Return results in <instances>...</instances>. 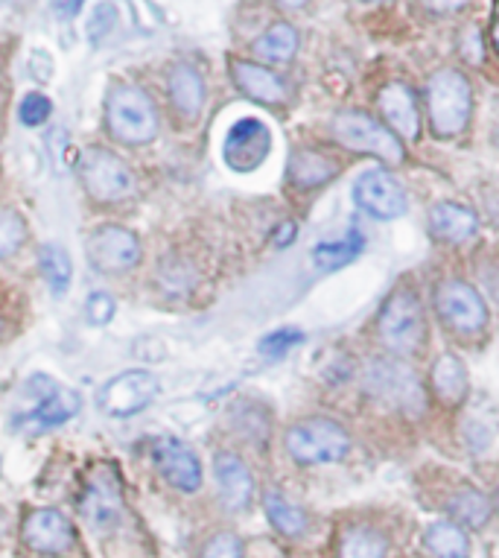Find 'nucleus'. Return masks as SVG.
I'll return each instance as SVG.
<instances>
[{
	"instance_id": "obj_28",
	"label": "nucleus",
	"mask_w": 499,
	"mask_h": 558,
	"mask_svg": "<svg viewBox=\"0 0 499 558\" xmlns=\"http://www.w3.org/2000/svg\"><path fill=\"white\" fill-rule=\"evenodd\" d=\"M450 514L464 526H485L490 518V504L488 497L473 492V488H462L459 495L450 497Z\"/></svg>"
},
{
	"instance_id": "obj_19",
	"label": "nucleus",
	"mask_w": 499,
	"mask_h": 558,
	"mask_svg": "<svg viewBox=\"0 0 499 558\" xmlns=\"http://www.w3.org/2000/svg\"><path fill=\"white\" fill-rule=\"evenodd\" d=\"M217 483L222 492V500L231 509H243L252 500V474L243 465V459L234 453H219L217 457Z\"/></svg>"
},
{
	"instance_id": "obj_7",
	"label": "nucleus",
	"mask_w": 499,
	"mask_h": 558,
	"mask_svg": "<svg viewBox=\"0 0 499 558\" xmlns=\"http://www.w3.org/2000/svg\"><path fill=\"white\" fill-rule=\"evenodd\" d=\"M333 135L342 147L354 153H372L382 158L386 165H400L403 161V144L391 135L389 129L380 126L363 111H345L333 120Z\"/></svg>"
},
{
	"instance_id": "obj_5",
	"label": "nucleus",
	"mask_w": 499,
	"mask_h": 558,
	"mask_svg": "<svg viewBox=\"0 0 499 558\" xmlns=\"http://www.w3.org/2000/svg\"><path fill=\"white\" fill-rule=\"evenodd\" d=\"M365 389L380 403L409 412V415L424 410V389L418 384V375L400 360H374L365 372Z\"/></svg>"
},
{
	"instance_id": "obj_20",
	"label": "nucleus",
	"mask_w": 499,
	"mask_h": 558,
	"mask_svg": "<svg viewBox=\"0 0 499 558\" xmlns=\"http://www.w3.org/2000/svg\"><path fill=\"white\" fill-rule=\"evenodd\" d=\"M476 226H479L476 214L471 208H464V205H453V202H441L429 214V229L436 231L441 240H450V243H462V240L473 238Z\"/></svg>"
},
{
	"instance_id": "obj_33",
	"label": "nucleus",
	"mask_w": 499,
	"mask_h": 558,
	"mask_svg": "<svg viewBox=\"0 0 499 558\" xmlns=\"http://www.w3.org/2000/svg\"><path fill=\"white\" fill-rule=\"evenodd\" d=\"M299 342H304V333L299 328H281V330H272L269 337H264L260 342V354L264 357H283L290 348H295Z\"/></svg>"
},
{
	"instance_id": "obj_4",
	"label": "nucleus",
	"mask_w": 499,
	"mask_h": 558,
	"mask_svg": "<svg viewBox=\"0 0 499 558\" xmlns=\"http://www.w3.org/2000/svg\"><path fill=\"white\" fill-rule=\"evenodd\" d=\"M348 448H351L348 433L330 418H307L287 433V450L301 465L339 462L348 453Z\"/></svg>"
},
{
	"instance_id": "obj_17",
	"label": "nucleus",
	"mask_w": 499,
	"mask_h": 558,
	"mask_svg": "<svg viewBox=\"0 0 499 558\" xmlns=\"http://www.w3.org/2000/svg\"><path fill=\"white\" fill-rule=\"evenodd\" d=\"M380 111L386 114V120L391 123V129L398 132L400 137H418L421 132V114L418 102H415V94L412 88L403 83H389L380 92Z\"/></svg>"
},
{
	"instance_id": "obj_6",
	"label": "nucleus",
	"mask_w": 499,
	"mask_h": 558,
	"mask_svg": "<svg viewBox=\"0 0 499 558\" xmlns=\"http://www.w3.org/2000/svg\"><path fill=\"white\" fill-rule=\"evenodd\" d=\"M80 179L85 191L100 202H120L135 193V175L109 149H85L80 158Z\"/></svg>"
},
{
	"instance_id": "obj_43",
	"label": "nucleus",
	"mask_w": 499,
	"mask_h": 558,
	"mask_svg": "<svg viewBox=\"0 0 499 558\" xmlns=\"http://www.w3.org/2000/svg\"><path fill=\"white\" fill-rule=\"evenodd\" d=\"M494 45H497L499 50V12H497V24H494Z\"/></svg>"
},
{
	"instance_id": "obj_1",
	"label": "nucleus",
	"mask_w": 499,
	"mask_h": 558,
	"mask_svg": "<svg viewBox=\"0 0 499 558\" xmlns=\"http://www.w3.org/2000/svg\"><path fill=\"white\" fill-rule=\"evenodd\" d=\"M76 412H80V395L56 384L53 377L33 375L21 389V410L15 412L12 427L19 433L36 436V433L62 427Z\"/></svg>"
},
{
	"instance_id": "obj_14",
	"label": "nucleus",
	"mask_w": 499,
	"mask_h": 558,
	"mask_svg": "<svg viewBox=\"0 0 499 558\" xmlns=\"http://www.w3.org/2000/svg\"><path fill=\"white\" fill-rule=\"evenodd\" d=\"M141 243L132 231L120 226H102L88 238V260L102 272H123L137 264Z\"/></svg>"
},
{
	"instance_id": "obj_22",
	"label": "nucleus",
	"mask_w": 499,
	"mask_h": 558,
	"mask_svg": "<svg viewBox=\"0 0 499 558\" xmlns=\"http://www.w3.org/2000/svg\"><path fill=\"white\" fill-rule=\"evenodd\" d=\"M433 386H436V395L445 403L464 401V395H467V368H464L462 360L453 357V354L438 357V363L433 366Z\"/></svg>"
},
{
	"instance_id": "obj_35",
	"label": "nucleus",
	"mask_w": 499,
	"mask_h": 558,
	"mask_svg": "<svg viewBox=\"0 0 499 558\" xmlns=\"http://www.w3.org/2000/svg\"><path fill=\"white\" fill-rule=\"evenodd\" d=\"M85 313H88V322L92 325H109L114 319V313H118V304L111 299L109 293H92L88 295V304H85Z\"/></svg>"
},
{
	"instance_id": "obj_39",
	"label": "nucleus",
	"mask_w": 499,
	"mask_h": 558,
	"mask_svg": "<svg viewBox=\"0 0 499 558\" xmlns=\"http://www.w3.org/2000/svg\"><path fill=\"white\" fill-rule=\"evenodd\" d=\"M421 3H424L429 12H441V15H445V12L462 10L467 0H421Z\"/></svg>"
},
{
	"instance_id": "obj_36",
	"label": "nucleus",
	"mask_w": 499,
	"mask_h": 558,
	"mask_svg": "<svg viewBox=\"0 0 499 558\" xmlns=\"http://www.w3.org/2000/svg\"><path fill=\"white\" fill-rule=\"evenodd\" d=\"M205 558H243V547H240V541L234 535L226 532V535H217L205 547Z\"/></svg>"
},
{
	"instance_id": "obj_8",
	"label": "nucleus",
	"mask_w": 499,
	"mask_h": 558,
	"mask_svg": "<svg viewBox=\"0 0 499 558\" xmlns=\"http://www.w3.org/2000/svg\"><path fill=\"white\" fill-rule=\"evenodd\" d=\"M380 337L391 351H415L424 339V313L418 295L400 287L389 295L380 313Z\"/></svg>"
},
{
	"instance_id": "obj_12",
	"label": "nucleus",
	"mask_w": 499,
	"mask_h": 558,
	"mask_svg": "<svg viewBox=\"0 0 499 558\" xmlns=\"http://www.w3.org/2000/svg\"><path fill=\"white\" fill-rule=\"evenodd\" d=\"M161 392V384L158 377L149 375V372H126V375L114 377L100 395V407L114 418H129V415H137L141 410H146L149 403L158 398Z\"/></svg>"
},
{
	"instance_id": "obj_26",
	"label": "nucleus",
	"mask_w": 499,
	"mask_h": 558,
	"mask_svg": "<svg viewBox=\"0 0 499 558\" xmlns=\"http://www.w3.org/2000/svg\"><path fill=\"white\" fill-rule=\"evenodd\" d=\"M427 547L438 558H467L471 556V541L459 523H433L427 530Z\"/></svg>"
},
{
	"instance_id": "obj_29",
	"label": "nucleus",
	"mask_w": 499,
	"mask_h": 558,
	"mask_svg": "<svg viewBox=\"0 0 499 558\" xmlns=\"http://www.w3.org/2000/svg\"><path fill=\"white\" fill-rule=\"evenodd\" d=\"M264 504L275 530L283 532V535H301V532H304L307 518H304V512H301L299 506H292L287 497H281L278 492H269Z\"/></svg>"
},
{
	"instance_id": "obj_18",
	"label": "nucleus",
	"mask_w": 499,
	"mask_h": 558,
	"mask_svg": "<svg viewBox=\"0 0 499 558\" xmlns=\"http://www.w3.org/2000/svg\"><path fill=\"white\" fill-rule=\"evenodd\" d=\"M231 76H234L236 88L257 102L275 106V102H283V97H287V88H283L281 80L269 68H260L255 62H231Z\"/></svg>"
},
{
	"instance_id": "obj_11",
	"label": "nucleus",
	"mask_w": 499,
	"mask_h": 558,
	"mask_svg": "<svg viewBox=\"0 0 499 558\" xmlns=\"http://www.w3.org/2000/svg\"><path fill=\"white\" fill-rule=\"evenodd\" d=\"M354 199L365 214L377 220H394L406 214V191L389 170H368L356 179Z\"/></svg>"
},
{
	"instance_id": "obj_42",
	"label": "nucleus",
	"mask_w": 499,
	"mask_h": 558,
	"mask_svg": "<svg viewBox=\"0 0 499 558\" xmlns=\"http://www.w3.org/2000/svg\"><path fill=\"white\" fill-rule=\"evenodd\" d=\"M278 3H281L283 10H301V7H304L307 0H278Z\"/></svg>"
},
{
	"instance_id": "obj_40",
	"label": "nucleus",
	"mask_w": 499,
	"mask_h": 558,
	"mask_svg": "<svg viewBox=\"0 0 499 558\" xmlns=\"http://www.w3.org/2000/svg\"><path fill=\"white\" fill-rule=\"evenodd\" d=\"M50 3H53V10L59 12L62 19H73V15L82 10L85 0H50Z\"/></svg>"
},
{
	"instance_id": "obj_34",
	"label": "nucleus",
	"mask_w": 499,
	"mask_h": 558,
	"mask_svg": "<svg viewBox=\"0 0 499 558\" xmlns=\"http://www.w3.org/2000/svg\"><path fill=\"white\" fill-rule=\"evenodd\" d=\"M50 111H53V102L47 100L45 94H38V92L27 94V97H24L19 106L21 123H27V126H41V123H47Z\"/></svg>"
},
{
	"instance_id": "obj_23",
	"label": "nucleus",
	"mask_w": 499,
	"mask_h": 558,
	"mask_svg": "<svg viewBox=\"0 0 499 558\" xmlns=\"http://www.w3.org/2000/svg\"><path fill=\"white\" fill-rule=\"evenodd\" d=\"M337 173L339 167L313 149H299L290 161V179L299 187H318V184L330 182Z\"/></svg>"
},
{
	"instance_id": "obj_32",
	"label": "nucleus",
	"mask_w": 499,
	"mask_h": 558,
	"mask_svg": "<svg viewBox=\"0 0 499 558\" xmlns=\"http://www.w3.org/2000/svg\"><path fill=\"white\" fill-rule=\"evenodd\" d=\"M24 243V220L15 211H0V257L12 255Z\"/></svg>"
},
{
	"instance_id": "obj_38",
	"label": "nucleus",
	"mask_w": 499,
	"mask_h": 558,
	"mask_svg": "<svg viewBox=\"0 0 499 558\" xmlns=\"http://www.w3.org/2000/svg\"><path fill=\"white\" fill-rule=\"evenodd\" d=\"M462 53L467 56V62H482V36H479V29H467V33H464Z\"/></svg>"
},
{
	"instance_id": "obj_2",
	"label": "nucleus",
	"mask_w": 499,
	"mask_h": 558,
	"mask_svg": "<svg viewBox=\"0 0 499 558\" xmlns=\"http://www.w3.org/2000/svg\"><path fill=\"white\" fill-rule=\"evenodd\" d=\"M429 126L438 137H455L467 126L473 109V92L467 76L455 68L438 71L427 85Z\"/></svg>"
},
{
	"instance_id": "obj_15",
	"label": "nucleus",
	"mask_w": 499,
	"mask_h": 558,
	"mask_svg": "<svg viewBox=\"0 0 499 558\" xmlns=\"http://www.w3.org/2000/svg\"><path fill=\"white\" fill-rule=\"evenodd\" d=\"M153 457L158 471L170 485H175L179 492H196L202 485V468L199 459L182 439L163 436L153 445Z\"/></svg>"
},
{
	"instance_id": "obj_45",
	"label": "nucleus",
	"mask_w": 499,
	"mask_h": 558,
	"mask_svg": "<svg viewBox=\"0 0 499 558\" xmlns=\"http://www.w3.org/2000/svg\"><path fill=\"white\" fill-rule=\"evenodd\" d=\"M497 293H499V290H497Z\"/></svg>"
},
{
	"instance_id": "obj_31",
	"label": "nucleus",
	"mask_w": 499,
	"mask_h": 558,
	"mask_svg": "<svg viewBox=\"0 0 499 558\" xmlns=\"http://www.w3.org/2000/svg\"><path fill=\"white\" fill-rule=\"evenodd\" d=\"M120 24V7L114 0H102L97 3L92 12V21H88V38H92V45H102V41H109L114 33H118Z\"/></svg>"
},
{
	"instance_id": "obj_44",
	"label": "nucleus",
	"mask_w": 499,
	"mask_h": 558,
	"mask_svg": "<svg viewBox=\"0 0 499 558\" xmlns=\"http://www.w3.org/2000/svg\"><path fill=\"white\" fill-rule=\"evenodd\" d=\"M497 506H499V495H497Z\"/></svg>"
},
{
	"instance_id": "obj_21",
	"label": "nucleus",
	"mask_w": 499,
	"mask_h": 558,
	"mask_svg": "<svg viewBox=\"0 0 499 558\" xmlns=\"http://www.w3.org/2000/svg\"><path fill=\"white\" fill-rule=\"evenodd\" d=\"M170 97H173L175 109L187 120L199 114L202 102H205V83L193 64H175L170 71Z\"/></svg>"
},
{
	"instance_id": "obj_10",
	"label": "nucleus",
	"mask_w": 499,
	"mask_h": 558,
	"mask_svg": "<svg viewBox=\"0 0 499 558\" xmlns=\"http://www.w3.org/2000/svg\"><path fill=\"white\" fill-rule=\"evenodd\" d=\"M272 153V132L264 120L240 118L228 129L226 144H222V158L236 173H252L264 165Z\"/></svg>"
},
{
	"instance_id": "obj_41",
	"label": "nucleus",
	"mask_w": 499,
	"mask_h": 558,
	"mask_svg": "<svg viewBox=\"0 0 499 558\" xmlns=\"http://www.w3.org/2000/svg\"><path fill=\"white\" fill-rule=\"evenodd\" d=\"M290 240H295V222H283L281 229H278V234H275V243H278V246H287Z\"/></svg>"
},
{
	"instance_id": "obj_25",
	"label": "nucleus",
	"mask_w": 499,
	"mask_h": 558,
	"mask_svg": "<svg viewBox=\"0 0 499 558\" xmlns=\"http://www.w3.org/2000/svg\"><path fill=\"white\" fill-rule=\"evenodd\" d=\"M299 50V33L290 24H275L255 41V53L264 62H290Z\"/></svg>"
},
{
	"instance_id": "obj_16",
	"label": "nucleus",
	"mask_w": 499,
	"mask_h": 558,
	"mask_svg": "<svg viewBox=\"0 0 499 558\" xmlns=\"http://www.w3.org/2000/svg\"><path fill=\"white\" fill-rule=\"evenodd\" d=\"M24 541L38 553H64L73 544V530L62 512L38 509L24 523Z\"/></svg>"
},
{
	"instance_id": "obj_30",
	"label": "nucleus",
	"mask_w": 499,
	"mask_h": 558,
	"mask_svg": "<svg viewBox=\"0 0 499 558\" xmlns=\"http://www.w3.org/2000/svg\"><path fill=\"white\" fill-rule=\"evenodd\" d=\"M41 272H45L47 278V287H50L56 295H62L64 290L71 287L73 278L71 257L64 255V248L45 246L41 248Z\"/></svg>"
},
{
	"instance_id": "obj_9",
	"label": "nucleus",
	"mask_w": 499,
	"mask_h": 558,
	"mask_svg": "<svg viewBox=\"0 0 499 558\" xmlns=\"http://www.w3.org/2000/svg\"><path fill=\"white\" fill-rule=\"evenodd\" d=\"M82 518L94 530H114L123 518V492H120L118 474L109 465H97L88 474L85 492H82Z\"/></svg>"
},
{
	"instance_id": "obj_27",
	"label": "nucleus",
	"mask_w": 499,
	"mask_h": 558,
	"mask_svg": "<svg viewBox=\"0 0 499 558\" xmlns=\"http://www.w3.org/2000/svg\"><path fill=\"white\" fill-rule=\"evenodd\" d=\"M386 538L380 532L368 530V526H354L345 532L339 558H386Z\"/></svg>"
},
{
	"instance_id": "obj_37",
	"label": "nucleus",
	"mask_w": 499,
	"mask_h": 558,
	"mask_svg": "<svg viewBox=\"0 0 499 558\" xmlns=\"http://www.w3.org/2000/svg\"><path fill=\"white\" fill-rule=\"evenodd\" d=\"M47 149H50V158H53L56 173H62L64 161H68V137H64V129H53L50 137H47Z\"/></svg>"
},
{
	"instance_id": "obj_24",
	"label": "nucleus",
	"mask_w": 499,
	"mask_h": 558,
	"mask_svg": "<svg viewBox=\"0 0 499 558\" xmlns=\"http://www.w3.org/2000/svg\"><path fill=\"white\" fill-rule=\"evenodd\" d=\"M365 248V240L360 231H348L342 240H333V243H321V246L313 248V264L321 269V272H333L339 266L351 264L360 252Z\"/></svg>"
},
{
	"instance_id": "obj_3",
	"label": "nucleus",
	"mask_w": 499,
	"mask_h": 558,
	"mask_svg": "<svg viewBox=\"0 0 499 558\" xmlns=\"http://www.w3.org/2000/svg\"><path fill=\"white\" fill-rule=\"evenodd\" d=\"M111 135L123 144H149L158 132V114L146 92L135 85H114L106 100Z\"/></svg>"
},
{
	"instance_id": "obj_13",
	"label": "nucleus",
	"mask_w": 499,
	"mask_h": 558,
	"mask_svg": "<svg viewBox=\"0 0 499 558\" xmlns=\"http://www.w3.org/2000/svg\"><path fill=\"white\" fill-rule=\"evenodd\" d=\"M436 304L441 319L450 328L464 330V333H473V330H479L488 322V311H485V302L479 299V293L471 284L455 281V278L438 287Z\"/></svg>"
}]
</instances>
